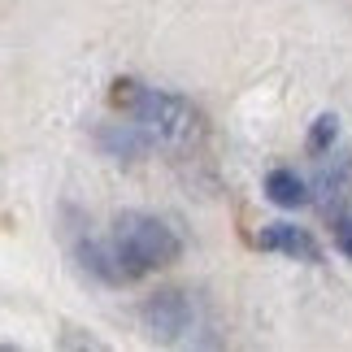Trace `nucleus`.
Listing matches in <instances>:
<instances>
[{
    "label": "nucleus",
    "instance_id": "nucleus-1",
    "mask_svg": "<svg viewBox=\"0 0 352 352\" xmlns=\"http://www.w3.org/2000/svg\"><path fill=\"white\" fill-rule=\"evenodd\" d=\"M113 104L131 113V122L144 131L148 144L161 148H192L200 140V113L179 96L140 87V83H113Z\"/></svg>",
    "mask_w": 352,
    "mask_h": 352
},
{
    "label": "nucleus",
    "instance_id": "nucleus-2",
    "mask_svg": "<svg viewBox=\"0 0 352 352\" xmlns=\"http://www.w3.org/2000/svg\"><path fill=\"white\" fill-rule=\"evenodd\" d=\"M179 256V235L148 213H122L113 222V261L122 274H148Z\"/></svg>",
    "mask_w": 352,
    "mask_h": 352
},
{
    "label": "nucleus",
    "instance_id": "nucleus-3",
    "mask_svg": "<svg viewBox=\"0 0 352 352\" xmlns=\"http://www.w3.org/2000/svg\"><path fill=\"white\" fill-rule=\"evenodd\" d=\"M144 322L161 340H179L183 331H192V300L183 292H161L144 305Z\"/></svg>",
    "mask_w": 352,
    "mask_h": 352
},
{
    "label": "nucleus",
    "instance_id": "nucleus-4",
    "mask_svg": "<svg viewBox=\"0 0 352 352\" xmlns=\"http://www.w3.org/2000/svg\"><path fill=\"white\" fill-rule=\"evenodd\" d=\"M256 243L270 252H287V256H305V261H318V243L309 239L300 226H287V222H274L265 226L261 235H256Z\"/></svg>",
    "mask_w": 352,
    "mask_h": 352
},
{
    "label": "nucleus",
    "instance_id": "nucleus-5",
    "mask_svg": "<svg viewBox=\"0 0 352 352\" xmlns=\"http://www.w3.org/2000/svg\"><path fill=\"white\" fill-rule=\"evenodd\" d=\"M352 196V157L344 161H335L331 170H322V179H318V205L335 213V209H344V200Z\"/></svg>",
    "mask_w": 352,
    "mask_h": 352
},
{
    "label": "nucleus",
    "instance_id": "nucleus-6",
    "mask_svg": "<svg viewBox=\"0 0 352 352\" xmlns=\"http://www.w3.org/2000/svg\"><path fill=\"white\" fill-rule=\"evenodd\" d=\"M265 192H270V200H274V205H283V209H296V205H305L309 200V187L296 179L292 170H274L265 179Z\"/></svg>",
    "mask_w": 352,
    "mask_h": 352
},
{
    "label": "nucleus",
    "instance_id": "nucleus-7",
    "mask_svg": "<svg viewBox=\"0 0 352 352\" xmlns=\"http://www.w3.org/2000/svg\"><path fill=\"white\" fill-rule=\"evenodd\" d=\"M335 135H340V122H335L331 113L318 118L314 122V135H309V148H314V153H327V148L335 144Z\"/></svg>",
    "mask_w": 352,
    "mask_h": 352
},
{
    "label": "nucleus",
    "instance_id": "nucleus-8",
    "mask_svg": "<svg viewBox=\"0 0 352 352\" xmlns=\"http://www.w3.org/2000/svg\"><path fill=\"white\" fill-rule=\"evenodd\" d=\"M340 252H344V256H352V218L340 226Z\"/></svg>",
    "mask_w": 352,
    "mask_h": 352
}]
</instances>
